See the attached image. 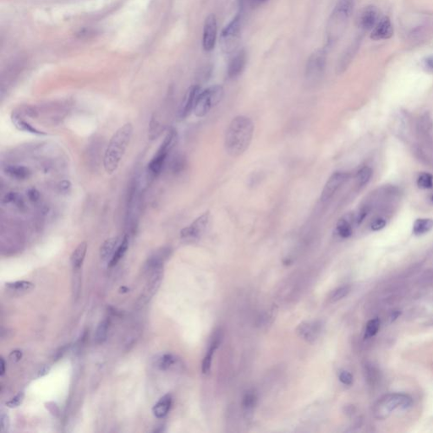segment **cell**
Masks as SVG:
<instances>
[{
  "label": "cell",
  "mask_w": 433,
  "mask_h": 433,
  "mask_svg": "<svg viewBox=\"0 0 433 433\" xmlns=\"http://www.w3.org/2000/svg\"><path fill=\"white\" fill-rule=\"evenodd\" d=\"M254 124L247 116L240 115L233 119L227 130L224 146L228 154L239 157L243 154L253 141Z\"/></svg>",
  "instance_id": "obj_1"
},
{
  "label": "cell",
  "mask_w": 433,
  "mask_h": 433,
  "mask_svg": "<svg viewBox=\"0 0 433 433\" xmlns=\"http://www.w3.org/2000/svg\"><path fill=\"white\" fill-rule=\"evenodd\" d=\"M133 134V125L127 123L119 128L111 137L104 156V167L108 175H112L119 168Z\"/></svg>",
  "instance_id": "obj_2"
},
{
  "label": "cell",
  "mask_w": 433,
  "mask_h": 433,
  "mask_svg": "<svg viewBox=\"0 0 433 433\" xmlns=\"http://www.w3.org/2000/svg\"><path fill=\"white\" fill-rule=\"evenodd\" d=\"M354 0H338L331 13L326 27L327 47L334 44L346 29L350 16L353 13Z\"/></svg>",
  "instance_id": "obj_3"
},
{
  "label": "cell",
  "mask_w": 433,
  "mask_h": 433,
  "mask_svg": "<svg viewBox=\"0 0 433 433\" xmlns=\"http://www.w3.org/2000/svg\"><path fill=\"white\" fill-rule=\"evenodd\" d=\"M412 398L404 394H389L377 400L373 407V415L377 420L389 418L396 409H406L411 406Z\"/></svg>",
  "instance_id": "obj_4"
},
{
  "label": "cell",
  "mask_w": 433,
  "mask_h": 433,
  "mask_svg": "<svg viewBox=\"0 0 433 433\" xmlns=\"http://www.w3.org/2000/svg\"><path fill=\"white\" fill-rule=\"evenodd\" d=\"M223 97V86L215 85L199 94L193 112L199 118L207 115L209 111L219 104Z\"/></svg>",
  "instance_id": "obj_5"
},
{
  "label": "cell",
  "mask_w": 433,
  "mask_h": 433,
  "mask_svg": "<svg viewBox=\"0 0 433 433\" xmlns=\"http://www.w3.org/2000/svg\"><path fill=\"white\" fill-rule=\"evenodd\" d=\"M177 138H178L177 131H175L174 128L170 129L161 144L160 147L158 148L157 152L155 153L154 157L151 158V160L149 162L147 165L148 172L151 175L157 176L160 174L168 155L177 143Z\"/></svg>",
  "instance_id": "obj_6"
},
{
  "label": "cell",
  "mask_w": 433,
  "mask_h": 433,
  "mask_svg": "<svg viewBox=\"0 0 433 433\" xmlns=\"http://www.w3.org/2000/svg\"><path fill=\"white\" fill-rule=\"evenodd\" d=\"M241 33V16L237 15L223 28L220 34V46L225 54H231L236 50Z\"/></svg>",
  "instance_id": "obj_7"
},
{
  "label": "cell",
  "mask_w": 433,
  "mask_h": 433,
  "mask_svg": "<svg viewBox=\"0 0 433 433\" xmlns=\"http://www.w3.org/2000/svg\"><path fill=\"white\" fill-rule=\"evenodd\" d=\"M326 48H320L309 57L306 67V78L309 82H317L320 80L326 68Z\"/></svg>",
  "instance_id": "obj_8"
},
{
  "label": "cell",
  "mask_w": 433,
  "mask_h": 433,
  "mask_svg": "<svg viewBox=\"0 0 433 433\" xmlns=\"http://www.w3.org/2000/svg\"><path fill=\"white\" fill-rule=\"evenodd\" d=\"M209 219H210V214L209 212H206L190 223V225L187 226L181 230V239L185 241H196L199 239L207 228L209 223Z\"/></svg>",
  "instance_id": "obj_9"
},
{
  "label": "cell",
  "mask_w": 433,
  "mask_h": 433,
  "mask_svg": "<svg viewBox=\"0 0 433 433\" xmlns=\"http://www.w3.org/2000/svg\"><path fill=\"white\" fill-rule=\"evenodd\" d=\"M379 21V10L374 5H368L360 11L356 25L363 31H371Z\"/></svg>",
  "instance_id": "obj_10"
},
{
  "label": "cell",
  "mask_w": 433,
  "mask_h": 433,
  "mask_svg": "<svg viewBox=\"0 0 433 433\" xmlns=\"http://www.w3.org/2000/svg\"><path fill=\"white\" fill-rule=\"evenodd\" d=\"M349 175L347 173L335 172L333 173L329 179L326 181L324 185V190L321 195V201L322 202H327L332 196H334L338 189L344 184V182L347 180Z\"/></svg>",
  "instance_id": "obj_11"
},
{
  "label": "cell",
  "mask_w": 433,
  "mask_h": 433,
  "mask_svg": "<svg viewBox=\"0 0 433 433\" xmlns=\"http://www.w3.org/2000/svg\"><path fill=\"white\" fill-rule=\"evenodd\" d=\"M217 34V25L216 16L214 14L208 15L205 21L202 36V46L205 51L210 52L214 49L216 43Z\"/></svg>",
  "instance_id": "obj_12"
},
{
  "label": "cell",
  "mask_w": 433,
  "mask_h": 433,
  "mask_svg": "<svg viewBox=\"0 0 433 433\" xmlns=\"http://www.w3.org/2000/svg\"><path fill=\"white\" fill-rule=\"evenodd\" d=\"M200 93H201V88L200 86L196 85L190 86V88L187 90L179 108V119H185L187 116L190 114V112L194 110L196 99L198 98Z\"/></svg>",
  "instance_id": "obj_13"
},
{
  "label": "cell",
  "mask_w": 433,
  "mask_h": 433,
  "mask_svg": "<svg viewBox=\"0 0 433 433\" xmlns=\"http://www.w3.org/2000/svg\"><path fill=\"white\" fill-rule=\"evenodd\" d=\"M394 35V27L391 20L388 16L380 19L376 27L371 30V38L375 41L387 40Z\"/></svg>",
  "instance_id": "obj_14"
},
{
  "label": "cell",
  "mask_w": 433,
  "mask_h": 433,
  "mask_svg": "<svg viewBox=\"0 0 433 433\" xmlns=\"http://www.w3.org/2000/svg\"><path fill=\"white\" fill-rule=\"evenodd\" d=\"M247 52L244 49L239 51L229 62L228 66V76L231 79H235L241 75L247 66Z\"/></svg>",
  "instance_id": "obj_15"
},
{
  "label": "cell",
  "mask_w": 433,
  "mask_h": 433,
  "mask_svg": "<svg viewBox=\"0 0 433 433\" xmlns=\"http://www.w3.org/2000/svg\"><path fill=\"white\" fill-rule=\"evenodd\" d=\"M322 324L319 322L303 323L297 328V333L300 338L307 342H313L318 338L322 332Z\"/></svg>",
  "instance_id": "obj_16"
},
{
  "label": "cell",
  "mask_w": 433,
  "mask_h": 433,
  "mask_svg": "<svg viewBox=\"0 0 433 433\" xmlns=\"http://www.w3.org/2000/svg\"><path fill=\"white\" fill-rule=\"evenodd\" d=\"M354 225H356L354 214H346L338 220L336 226V233L338 234V236H340L343 239H347L350 237L353 233Z\"/></svg>",
  "instance_id": "obj_17"
},
{
  "label": "cell",
  "mask_w": 433,
  "mask_h": 433,
  "mask_svg": "<svg viewBox=\"0 0 433 433\" xmlns=\"http://www.w3.org/2000/svg\"><path fill=\"white\" fill-rule=\"evenodd\" d=\"M433 129V119L428 113H425L419 119L417 123V133L421 137V139L424 140L426 143H430Z\"/></svg>",
  "instance_id": "obj_18"
},
{
  "label": "cell",
  "mask_w": 433,
  "mask_h": 433,
  "mask_svg": "<svg viewBox=\"0 0 433 433\" xmlns=\"http://www.w3.org/2000/svg\"><path fill=\"white\" fill-rule=\"evenodd\" d=\"M220 343H221V335L218 332L214 335V338L211 342L210 346L208 348V352L206 354L203 361H202V370L203 373L208 374L210 372L213 357H214V353H215L216 349L219 346Z\"/></svg>",
  "instance_id": "obj_19"
},
{
  "label": "cell",
  "mask_w": 433,
  "mask_h": 433,
  "mask_svg": "<svg viewBox=\"0 0 433 433\" xmlns=\"http://www.w3.org/2000/svg\"><path fill=\"white\" fill-rule=\"evenodd\" d=\"M162 269H157L152 272L151 279L149 280V283L145 287L144 293H143V300H145V301L150 300L151 297L157 292V289L160 286L162 278H163V272Z\"/></svg>",
  "instance_id": "obj_20"
},
{
  "label": "cell",
  "mask_w": 433,
  "mask_h": 433,
  "mask_svg": "<svg viewBox=\"0 0 433 433\" xmlns=\"http://www.w3.org/2000/svg\"><path fill=\"white\" fill-rule=\"evenodd\" d=\"M121 241L119 237H112L104 241L100 248V257L103 261L111 260Z\"/></svg>",
  "instance_id": "obj_21"
},
{
  "label": "cell",
  "mask_w": 433,
  "mask_h": 433,
  "mask_svg": "<svg viewBox=\"0 0 433 433\" xmlns=\"http://www.w3.org/2000/svg\"><path fill=\"white\" fill-rule=\"evenodd\" d=\"M11 121L13 125H15V127L20 131L27 132V133L33 134L36 136H46L47 134L42 131H39L36 127H34L33 125H31L30 123L26 121L25 119H22L18 113H13L11 115Z\"/></svg>",
  "instance_id": "obj_22"
},
{
  "label": "cell",
  "mask_w": 433,
  "mask_h": 433,
  "mask_svg": "<svg viewBox=\"0 0 433 433\" xmlns=\"http://www.w3.org/2000/svg\"><path fill=\"white\" fill-rule=\"evenodd\" d=\"M172 396L170 395H164L161 397L152 408V413L155 417L158 419L164 418L172 406Z\"/></svg>",
  "instance_id": "obj_23"
},
{
  "label": "cell",
  "mask_w": 433,
  "mask_h": 433,
  "mask_svg": "<svg viewBox=\"0 0 433 433\" xmlns=\"http://www.w3.org/2000/svg\"><path fill=\"white\" fill-rule=\"evenodd\" d=\"M4 172L10 178L17 180H25L30 178L32 175L30 169L21 165H9L5 167Z\"/></svg>",
  "instance_id": "obj_24"
},
{
  "label": "cell",
  "mask_w": 433,
  "mask_h": 433,
  "mask_svg": "<svg viewBox=\"0 0 433 433\" xmlns=\"http://www.w3.org/2000/svg\"><path fill=\"white\" fill-rule=\"evenodd\" d=\"M87 247H88L87 243L86 241H84V242H81L72 253L71 261H72V267H73L74 270H80V267L83 264L84 260L86 257V252H87Z\"/></svg>",
  "instance_id": "obj_25"
},
{
  "label": "cell",
  "mask_w": 433,
  "mask_h": 433,
  "mask_svg": "<svg viewBox=\"0 0 433 433\" xmlns=\"http://www.w3.org/2000/svg\"><path fill=\"white\" fill-rule=\"evenodd\" d=\"M128 248H129V236L125 235L122 239L121 242L116 250L115 253L113 254V257L108 261V266L110 267H114L124 257V255L127 252Z\"/></svg>",
  "instance_id": "obj_26"
},
{
  "label": "cell",
  "mask_w": 433,
  "mask_h": 433,
  "mask_svg": "<svg viewBox=\"0 0 433 433\" xmlns=\"http://www.w3.org/2000/svg\"><path fill=\"white\" fill-rule=\"evenodd\" d=\"M433 228V220L430 218H419L413 226V233L415 235L427 234Z\"/></svg>",
  "instance_id": "obj_27"
},
{
  "label": "cell",
  "mask_w": 433,
  "mask_h": 433,
  "mask_svg": "<svg viewBox=\"0 0 433 433\" xmlns=\"http://www.w3.org/2000/svg\"><path fill=\"white\" fill-rule=\"evenodd\" d=\"M5 287L8 290L12 291L15 293H23L32 290L35 286L33 283L28 281H16V282L8 283L5 285Z\"/></svg>",
  "instance_id": "obj_28"
},
{
  "label": "cell",
  "mask_w": 433,
  "mask_h": 433,
  "mask_svg": "<svg viewBox=\"0 0 433 433\" xmlns=\"http://www.w3.org/2000/svg\"><path fill=\"white\" fill-rule=\"evenodd\" d=\"M108 328H109V321L108 319L102 321L99 324L97 330H96L95 341L97 344H103L107 340L108 333Z\"/></svg>",
  "instance_id": "obj_29"
},
{
  "label": "cell",
  "mask_w": 433,
  "mask_h": 433,
  "mask_svg": "<svg viewBox=\"0 0 433 433\" xmlns=\"http://www.w3.org/2000/svg\"><path fill=\"white\" fill-rule=\"evenodd\" d=\"M372 176V170L370 167L365 166L360 169L356 174V183L360 187L365 186L369 181L371 180Z\"/></svg>",
  "instance_id": "obj_30"
},
{
  "label": "cell",
  "mask_w": 433,
  "mask_h": 433,
  "mask_svg": "<svg viewBox=\"0 0 433 433\" xmlns=\"http://www.w3.org/2000/svg\"><path fill=\"white\" fill-rule=\"evenodd\" d=\"M2 202L5 204L13 205V206H15V208H19L21 210L25 207L23 200L17 193L15 192H9L6 194L5 196H3Z\"/></svg>",
  "instance_id": "obj_31"
},
{
  "label": "cell",
  "mask_w": 433,
  "mask_h": 433,
  "mask_svg": "<svg viewBox=\"0 0 433 433\" xmlns=\"http://www.w3.org/2000/svg\"><path fill=\"white\" fill-rule=\"evenodd\" d=\"M176 361L177 359L175 358V356H173L172 354H165L163 356H161L160 359L157 361V367L162 371H166L169 370V368L174 366Z\"/></svg>",
  "instance_id": "obj_32"
},
{
  "label": "cell",
  "mask_w": 433,
  "mask_h": 433,
  "mask_svg": "<svg viewBox=\"0 0 433 433\" xmlns=\"http://www.w3.org/2000/svg\"><path fill=\"white\" fill-rule=\"evenodd\" d=\"M380 320L378 318L371 319L368 322L365 326V338H370L376 335L380 329Z\"/></svg>",
  "instance_id": "obj_33"
},
{
  "label": "cell",
  "mask_w": 433,
  "mask_h": 433,
  "mask_svg": "<svg viewBox=\"0 0 433 433\" xmlns=\"http://www.w3.org/2000/svg\"><path fill=\"white\" fill-rule=\"evenodd\" d=\"M255 403H256V396L253 393H247L244 396L243 409L246 413H251L253 411L254 407H255Z\"/></svg>",
  "instance_id": "obj_34"
},
{
  "label": "cell",
  "mask_w": 433,
  "mask_h": 433,
  "mask_svg": "<svg viewBox=\"0 0 433 433\" xmlns=\"http://www.w3.org/2000/svg\"><path fill=\"white\" fill-rule=\"evenodd\" d=\"M350 288L349 286H342L332 292L329 297V301L331 303L337 302L338 300H342L343 298L347 296L350 293Z\"/></svg>",
  "instance_id": "obj_35"
},
{
  "label": "cell",
  "mask_w": 433,
  "mask_h": 433,
  "mask_svg": "<svg viewBox=\"0 0 433 433\" xmlns=\"http://www.w3.org/2000/svg\"><path fill=\"white\" fill-rule=\"evenodd\" d=\"M417 185L421 189H430L433 186V177L430 174H421L417 180Z\"/></svg>",
  "instance_id": "obj_36"
},
{
  "label": "cell",
  "mask_w": 433,
  "mask_h": 433,
  "mask_svg": "<svg viewBox=\"0 0 433 433\" xmlns=\"http://www.w3.org/2000/svg\"><path fill=\"white\" fill-rule=\"evenodd\" d=\"M404 119H405V117L402 114L401 115L399 114L395 118V122L393 124V127L395 129V133L399 134V135L404 133L403 131L407 126L406 122Z\"/></svg>",
  "instance_id": "obj_37"
},
{
  "label": "cell",
  "mask_w": 433,
  "mask_h": 433,
  "mask_svg": "<svg viewBox=\"0 0 433 433\" xmlns=\"http://www.w3.org/2000/svg\"><path fill=\"white\" fill-rule=\"evenodd\" d=\"M25 395L23 392H20L18 395H15V397H12L10 400L8 401L6 403V406L9 408H16L20 406L22 402L24 401Z\"/></svg>",
  "instance_id": "obj_38"
},
{
  "label": "cell",
  "mask_w": 433,
  "mask_h": 433,
  "mask_svg": "<svg viewBox=\"0 0 433 433\" xmlns=\"http://www.w3.org/2000/svg\"><path fill=\"white\" fill-rule=\"evenodd\" d=\"M387 225V220L383 216H377L371 222V228L373 231H379L384 229Z\"/></svg>",
  "instance_id": "obj_39"
},
{
  "label": "cell",
  "mask_w": 433,
  "mask_h": 433,
  "mask_svg": "<svg viewBox=\"0 0 433 433\" xmlns=\"http://www.w3.org/2000/svg\"><path fill=\"white\" fill-rule=\"evenodd\" d=\"M338 378L342 383H344V385L350 386L353 383V376L350 371H340L339 375H338Z\"/></svg>",
  "instance_id": "obj_40"
},
{
  "label": "cell",
  "mask_w": 433,
  "mask_h": 433,
  "mask_svg": "<svg viewBox=\"0 0 433 433\" xmlns=\"http://www.w3.org/2000/svg\"><path fill=\"white\" fill-rule=\"evenodd\" d=\"M0 419H1V432H6L8 429H9V415L5 414L4 412L1 413V416H0Z\"/></svg>",
  "instance_id": "obj_41"
},
{
  "label": "cell",
  "mask_w": 433,
  "mask_h": 433,
  "mask_svg": "<svg viewBox=\"0 0 433 433\" xmlns=\"http://www.w3.org/2000/svg\"><path fill=\"white\" fill-rule=\"evenodd\" d=\"M22 356H23V354L21 350H14L9 354V359L12 363H17L21 361Z\"/></svg>",
  "instance_id": "obj_42"
},
{
  "label": "cell",
  "mask_w": 433,
  "mask_h": 433,
  "mask_svg": "<svg viewBox=\"0 0 433 433\" xmlns=\"http://www.w3.org/2000/svg\"><path fill=\"white\" fill-rule=\"evenodd\" d=\"M27 196L32 202H37L40 198V194L36 189H31V190H28Z\"/></svg>",
  "instance_id": "obj_43"
},
{
  "label": "cell",
  "mask_w": 433,
  "mask_h": 433,
  "mask_svg": "<svg viewBox=\"0 0 433 433\" xmlns=\"http://www.w3.org/2000/svg\"><path fill=\"white\" fill-rule=\"evenodd\" d=\"M71 186H72V184L70 183V181L63 180L60 183L59 189H60V192L67 193L71 189Z\"/></svg>",
  "instance_id": "obj_44"
},
{
  "label": "cell",
  "mask_w": 433,
  "mask_h": 433,
  "mask_svg": "<svg viewBox=\"0 0 433 433\" xmlns=\"http://www.w3.org/2000/svg\"><path fill=\"white\" fill-rule=\"evenodd\" d=\"M425 65L427 68L433 71V55L427 57V59L425 60Z\"/></svg>",
  "instance_id": "obj_45"
},
{
  "label": "cell",
  "mask_w": 433,
  "mask_h": 433,
  "mask_svg": "<svg viewBox=\"0 0 433 433\" xmlns=\"http://www.w3.org/2000/svg\"><path fill=\"white\" fill-rule=\"evenodd\" d=\"M67 348H68L67 346H64V347L60 348V350H57V352L55 353V359H60L62 357L63 355L66 353Z\"/></svg>",
  "instance_id": "obj_46"
},
{
  "label": "cell",
  "mask_w": 433,
  "mask_h": 433,
  "mask_svg": "<svg viewBox=\"0 0 433 433\" xmlns=\"http://www.w3.org/2000/svg\"><path fill=\"white\" fill-rule=\"evenodd\" d=\"M267 1V0H251L252 5H253V7L260 6L261 4L266 3Z\"/></svg>",
  "instance_id": "obj_47"
},
{
  "label": "cell",
  "mask_w": 433,
  "mask_h": 433,
  "mask_svg": "<svg viewBox=\"0 0 433 433\" xmlns=\"http://www.w3.org/2000/svg\"><path fill=\"white\" fill-rule=\"evenodd\" d=\"M0 361H1V370H0V375H1V377H3L4 373H5V361H4L3 357L1 358Z\"/></svg>",
  "instance_id": "obj_48"
},
{
  "label": "cell",
  "mask_w": 433,
  "mask_h": 433,
  "mask_svg": "<svg viewBox=\"0 0 433 433\" xmlns=\"http://www.w3.org/2000/svg\"><path fill=\"white\" fill-rule=\"evenodd\" d=\"M430 199H431V201H432V202H433V195H432V196H431Z\"/></svg>",
  "instance_id": "obj_49"
}]
</instances>
